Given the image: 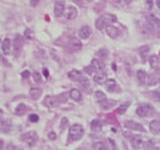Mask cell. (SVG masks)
<instances>
[{"instance_id":"cell-1","label":"cell","mask_w":160,"mask_h":150,"mask_svg":"<svg viewBox=\"0 0 160 150\" xmlns=\"http://www.w3.org/2000/svg\"><path fill=\"white\" fill-rule=\"evenodd\" d=\"M84 134V129L82 125L79 124H75L72 125V126L70 128V133H68V138H70L71 141H78L83 137Z\"/></svg>"},{"instance_id":"cell-2","label":"cell","mask_w":160,"mask_h":150,"mask_svg":"<svg viewBox=\"0 0 160 150\" xmlns=\"http://www.w3.org/2000/svg\"><path fill=\"white\" fill-rule=\"evenodd\" d=\"M154 108L151 106L150 104H144V105H139L138 109H136V113L140 117H150L154 114Z\"/></svg>"},{"instance_id":"cell-3","label":"cell","mask_w":160,"mask_h":150,"mask_svg":"<svg viewBox=\"0 0 160 150\" xmlns=\"http://www.w3.org/2000/svg\"><path fill=\"white\" fill-rule=\"evenodd\" d=\"M22 140L28 145V146H34V145L38 142V134H36V132H28L26 134L22 136Z\"/></svg>"},{"instance_id":"cell-4","label":"cell","mask_w":160,"mask_h":150,"mask_svg":"<svg viewBox=\"0 0 160 150\" xmlns=\"http://www.w3.org/2000/svg\"><path fill=\"white\" fill-rule=\"evenodd\" d=\"M123 136L126 137V138H130V141L132 142V145H134V148L139 149L140 146H142V144H143V138H142L140 136H134V134H131L130 132H124V133H123Z\"/></svg>"},{"instance_id":"cell-5","label":"cell","mask_w":160,"mask_h":150,"mask_svg":"<svg viewBox=\"0 0 160 150\" xmlns=\"http://www.w3.org/2000/svg\"><path fill=\"white\" fill-rule=\"evenodd\" d=\"M2 116H3V113L0 110V130L4 133H8L11 130V122H10V120H7L6 117H2Z\"/></svg>"},{"instance_id":"cell-6","label":"cell","mask_w":160,"mask_h":150,"mask_svg":"<svg viewBox=\"0 0 160 150\" xmlns=\"http://www.w3.org/2000/svg\"><path fill=\"white\" fill-rule=\"evenodd\" d=\"M64 7H66V4H64L63 0H58V2L55 3V16L56 17H62L64 15Z\"/></svg>"},{"instance_id":"cell-7","label":"cell","mask_w":160,"mask_h":150,"mask_svg":"<svg viewBox=\"0 0 160 150\" xmlns=\"http://www.w3.org/2000/svg\"><path fill=\"white\" fill-rule=\"evenodd\" d=\"M68 49H70V52H79L82 49V43L78 39H71L68 43Z\"/></svg>"},{"instance_id":"cell-8","label":"cell","mask_w":160,"mask_h":150,"mask_svg":"<svg viewBox=\"0 0 160 150\" xmlns=\"http://www.w3.org/2000/svg\"><path fill=\"white\" fill-rule=\"evenodd\" d=\"M127 129H131V130H138V132H144V126L140 125L138 122H134V121H126L124 122Z\"/></svg>"},{"instance_id":"cell-9","label":"cell","mask_w":160,"mask_h":150,"mask_svg":"<svg viewBox=\"0 0 160 150\" xmlns=\"http://www.w3.org/2000/svg\"><path fill=\"white\" fill-rule=\"evenodd\" d=\"M150 130H151L152 134H155V136L160 134V121H158V120L151 121V124H150Z\"/></svg>"},{"instance_id":"cell-10","label":"cell","mask_w":160,"mask_h":150,"mask_svg":"<svg viewBox=\"0 0 160 150\" xmlns=\"http://www.w3.org/2000/svg\"><path fill=\"white\" fill-rule=\"evenodd\" d=\"M91 33H92V32H91V28L88 27V25H84V27H82V28L79 29V36H80V39H84V40H86V39L90 37Z\"/></svg>"},{"instance_id":"cell-11","label":"cell","mask_w":160,"mask_h":150,"mask_svg":"<svg viewBox=\"0 0 160 150\" xmlns=\"http://www.w3.org/2000/svg\"><path fill=\"white\" fill-rule=\"evenodd\" d=\"M100 106H102V109H104V110H108V109H112L114 106H116V101H115V100H108V98H106L104 101H102V102H100Z\"/></svg>"},{"instance_id":"cell-12","label":"cell","mask_w":160,"mask_h":150,"mask_svg":"<svg viewBox=\"0 0 160 150\" xmlns=\"http://www.w3.org/2000/svg\"><path fill=\"white\" fill-rule=\"evenodd\" d=\"M106 31H107L108 36L112 37V39H116L119 36V29L116 27H114V25H107L106 27Z\"/></svg>"},{"instance_id":"cell-13","label":"cell","mask_w":160,"mask_h":150,"mask_svg":"<svg viewBox=\"0 0 160 150\" xmlns=\"http://www.w3.org/2000/svg\"><path fill=\"white\" fill-rule=\"evenodd\" d=\"M76 16H78V11H76V8L75 7H68V10H67V12H66V17L68 19V20H74Z\"/></svg>"},{"instance_id":"cell-14","label":"cell","mask_w":160,"mask_h":150,"mask_svg":"<svg viewBox=\"0 0 160 150\" xmlns=\"http://www.w3.org/2000/svg\"><path fill=\"white\" fill-rule=\"evenodd\" d=\"M94 80L96 84H106L107 81V75L104 73V72H102V73H96L94 76Z\"/></svg>"},{"instance_id":"cell-15","label":"cell","mask_w":160,"mask_h":150,"mask_svg":"<svg viewBox=\"0 0 160 150\" xmlns=\"http://www.w3.org/2000/svg\"><path fill=\"white\" fill-rule=\"evenodd\" d=\"M68 77L72 80V81H80V79H82V73H80L79 71H76V69H72L68 72Z\"/></svg>"},{"instance_id":"cell-16","label":"cell","mask_w":160,"mask_h":150,"mask_svg":"<svg viewBox=\"0 0 160 150\" xmlns=\"http://www.w3.org/2000/svg\"><path fill=\"white\" fill-rule=\"evenodd\" d=\"M2 49L4 52V55H10V52H11V40L10 39H4L3 40Z\"/></svg>"},{"instance_id":"cell-17","label":"cell","mask_w":160,"mask_h":150,"mask_svg":"<svg viewBox=\"0 0 160 150\" xmlns=\"http://www.w3.org/2000/svg\"><path fill=\"white\" fill-rule=\"evenodd\" d=\"M56 104V98L54 96H47L46 98H44V105H46L47 108H54Z\"/></svg>"},{"instance_id":"cell-18","label":"cell","mask_w":160,"mask_h":150,"mask_svg":"<svg viewBox=\"0 0 160 150\" xmlns=\"http://www.w3.org/2000/svg\"><path fill=\"white\" fill-rule=\"evenodd\" d=\"M70 97L74 101H82V93H80V90H78V89H71Z\"/></svg>"},{"instance_id":"cell-19","label":"cell","mask_w":160,"mask_h":150,"mask_svg":"<svg viewBox=\"0 0 160 150\" xmlns=\"http://www.w3.org/2000/svg\"><path fill=\"white\" fill-rule=\"evenodd\" d=\"M159 64H160L159 57H158L156 55H152L151 57H150V65H151V68H154V69H158V68H159Z\"/></svg>"},{"instance_id":"cell-20","label":"cell","mask_w":160,"mask_h":150,"mask_svg":"<svg viewBox=\"0 0 160 150\" xmlns=\"http://www.w3.org/2000/svg\"><path fill=\"white\" fill-rule=\"evenodd\" d=\"M27 105L26 104H19L18 106H16V109H15V114L16 116H23L24 113L27 112Z\"/></svg>"},{"instance_id":"cell-21","label":"cell","mask_w":160,"mask_h":150,"mask_svg":"<svg viewBox=\"0 0 160 150\" xmlns=\"http://www.w3.org/2000/svg\"><path fill=\"white\" fill-rule=\"evenodd\" d=\"M79 83H80V88H82L84 92H88V90H90V81H88L87 77H82Z\"/></svg>"},{"instance_id":"cell-22","label":"cell","mask_w":160,"mask_h":150,"mask_svg":"<svg viewBox=\"0 0 160 150\" xmlns=\"http://www.w3.org/2000/svg\"><path fill=\"white\" fill-rule=\"evenodd\" d=\"M42 96V89L40 88H31V90H30V97L31 98H39V97Z\"/></svg>"},{"instance_id":"cell-23","label":"cell","mask_w":160,"mask_h":150,"mask_svg":"<svg viewBox=\"0 0 160 150\" xmlns=\"http://www.w3.org/2000/svg\"><path fill=\"white\" fill-rule=\"evenodd\" d=\"M91 129L94 132H99L100 129H102V121L100 120H94L91 122Z\"/></svg>"},{"instance_id":"cell-24","label":"cell","mask_w":160,"mask_h":150,"mask_svg":"<svg viewBox=\"0 0 160 150\" xmlns=\"http://www.w3.org/2000/svg\"><path fill=\"white\" fill-rule=\"evenodd\" d=\"M136 76H138V80L140 84H144L147 81V73L144 71H138V73H136Z\"/></svg>"},{"instance_id":"cell-25","label":"cell","mask_w":160,"mask_h":150,"mask_svg":"<svg viewBox=\"0 0 160 150\" xmlns=\"http://www.w3.org/2000/svg\"><path fill=\"white\" fill-rule=\"evenodd\" d=\"M104 85H106V88H107L108 92H114L115 87H116V83H115V80H107Z\"/></svg>"},{"instance_id":"cell-26","label":"cell","mask_w":160,"mask_h":150,"mask_svg":"<svg viewBox=\"0 0 160 150\" xmlns=\"http://www.w3.org/2000/svg\"><path fill=\"white\" fill-rule=\"evenodd\" d=\"M95 98H96V101L102 102V101H104V100L107 98V97H106V94H104L102 90H96V92H95Z\"/></svg>"},{"instance_id":"cell-27","label":"cell","mask_w":160,"mask_h":150,"mask_svg":"<svg viewBox=\"0 0 160 150\" xmlns=\"http://www.w3.org/2000/svg\"><path fill=\"white\" fill-rule=\"evenodd\" d=\"M103 19H104V21H106V23H114V21H116V16L115 15H111V13L103 15Z\"/></svg>"},{"instance_id":"cell-28","label":"cell","mask_w":160,"mask_h":150,"mask_svg":"<svg viewBox=\"0 0 160 150\" xmlns=\"http://www.w3.org/2000/svg\"><path fill=\"white\" fill-rule=\"evenodd\" d=\"M91 65L94 67L95 69H100V71H102L103 68H104V65H103V64L100 63L99 60H96V59H94V60H92V61H91Z\"/></svg>"},{"instance_id":"cell-29","label":"cell","mask_w":160,"mask_h":150,"mask_svg":"<svg viewBox=\"0 0 160 150\" xmlns=\"http://www.w3.org/2000/svg\"><path fill=\"white\" fill-rule=\"evenodd\" d=\"M104 25H106V21H104V19H103V16H102V17H99L98 20H96V28H98L99 31H102L103 28H104Z\"/></svg>"},{"instance_id":"cell-30","label":"cell","mask_w":160,"mask_h":150,"mask_svg":"<svg viewBox=\"0 0 160 150\" xmlns=\"http://www.w3.org/2000/svg\"><path fill=\"white\" fill-rule=\"evenodd\" d=\"M23 45V41H22V37L20 36H16V39H15V51H20V48H22Z\"/></svg>"},{"instance_id":"cell-31","label":"cell","mask_w":160,"mask_h":150,"mask_svg":"<svg viewBox=\"0 0 160 150\" xmlns=\"http://www.w3.org/2000/svg\"><path fill=\"white\" fill-rule=\"evenodd\" d=\"M94 150H108V149L103 142H96L94 145Z\"/></svg>"},{"instance_id":"cell-32","label":"cell","mask_w":160,"mask_h":150,"mask_svg":"<svg viewBox=\"0 0 160 150\" xmlns=\"http://www.w3.org/2000/svg\"><path fill=\"white\" fill-rule=\"evenodd\" d=\"M148 49H150V47H143V48H140V56H142L143 60H146V56H147Z\"/></svg>"},{"instance_id":"cell-33","label":"cell","mask_w":160,"mask_h":150,"mask_svg":"<svg viewBox=\"0 0 160 150\" xmlns=\"http://www.w3.org/2000/svg\"><path fill=\"white\" fill-rule=\"evenodd\" d=\"M127 108H128V104H123V105H120V108L118 109V114H124L127 110Z\"/></svg>"},{"instance_id":"cell-34","label":"cell","mask_w":160,"mask_h":150,"mask_svg":"<svg viewBox=\"0 0 160 150\" xmlns=\"http://www.w3.org/2000/svg\"><path fill=\"white\" fill-rule=\"evenodd\" d=\"M28 120H30L31 122H38V121H39V116L32 113V114H30V117H28Z\"/></svg>"},{"instance_id":"cell-35","label":"cell","mask_w":160,"mask_h":150,"mask_svg":"<svg viewBox=\"0 0 160 150\" xmlns=\"http://www.w3.org/2000/svg\"><path fill=\"white\" fill-rule=\"evenodd\" d=\"M159 80H160V79H158V77H156L155 75H151V80L148 81V84H150V85H154V84L158 83Z\"/></svg>"},{"instance_id":"cell-36","label":"cell","mask_w":160,"mask_h":150,"mask_svg":"<svg viewBox=\"0 0 160 150\" xmlns=\"http://www.w3.org/2000/svg\"><path fill=\"white\" fill-rule=\"evenodd\" d=\"M24 36H26L28 40H31L32 37H34V35H32V31L31 29H26V31H24Z\"/></svg>"},{"instance_id":"cell-37","label":"cell","mask_w":160,"mask_h":150,"mask_svg":"<svg viewBox=\"0 0 160 150\" xmlns=\"http://www.w3.org/2000/svg\"><path fill=\"white\" fill-rule=\"evenodd\" d=\"M32 76H34V80L36 81V83H40V81H42V77H40V73H38V72H35V73L32 75Z\"/></svg>"},{"instance_id":"cell-38","label":"cell","mask_w":160,"mask_h":150,"mask_svg":"<svg viewBox=\"0 0 160 150\" xmlns=\"http://www.w3.org/2000/svg\"><path fill=\"white\" fill-rule=\"evenodd\" d=\"M84 71H86V73L92 75V73L95 72V68H94V67H86V69H84Z\"/></svg>"},{"instance_id":"cell-39","label":"cell","mask_w":160,"mask_h":150,"mask_svg":"<svg viewBox=\"0 0 160 150\" xmlns=\"http://www.w3.org/2000/svg\"><path fill=\"white\" fill-rule=\"evenodd\" d=\"M152 97H154V100L160 101V92H154L152 93Z\"/></svg>"},{"instance_id":"cell-40","label":"cell","mask_w":160,"mask_h":150,"mask_svg":"<svg viewBox=\"0 0 160 150\" xmlns=\"http://www.w3.org/2000/svg\"><path fill=\"white\" fill-rule=\"evenodd\" d=\"M30 71H24L23 72V73H22V77H23V79H28V77H30Z\"/></svg>"},{"instance_id":"cell-41","label":"cell","mask_w":160,"mask_h":150,"mask_svg":"<svg viewBox=\"0 0 160 150\" xmlns=\"http://www.w3.org/2000/svg\"><path fill=\"white\" fill-rule=\"evenodd\" d=\"M48 138H50V140H56V133L51 132L50 134H48Z\"/></svg>"},{"instance_id":"cell-42","label":"cell","mask_w":160,"mask_h":150,"mask_svg":"<svg viewBox=\"0 0 160 150\" xmlns=\"http://www.w3.org/2000/svg\"><path fill=\"white\" fill-rule=\"evenodd\" d=\"M40 2H42V0H31V6H32V7H36Z\"/></svg>"},{"instance_id":"cell-43","label":"cell","mask_w":160,"mask_h":150,"mask_svg":"<svg viewBox=\"0 0 160 150\" xmlns=\"http://www.w3.org/2000/svg\"><path fill=\"white\" fill-rule=\"evenodd\" d=\"M67 122H68V121H67V118H63V120H62V125H60V126H62V129H63L64 126H66V125H67Z\"/></svg>"},{"instance_id":"cell-44","label":"cell","mask_w":160,"mask_h":150,"mask_svg":"<svg viewBox=\"0 0 160 150\" xmlns=\"http://www.w3.org/2000/svg\"><path fill=\"white\" fill-rule=\"evenodd\" d=\"M75 2H76V3H78V4H79V6H82V7H84V6H86V3H84V2H83V0H75Z\"/></svg>"},{"instance_id":"cell-45","label":"cell","mask_w":160,"mask_h":150,"mask_svg":"<svg viewBox=\"0 0 160 150\" xmlns=\"http://www.w3.org/2000/svg\"><path fill=\"white\" fill-rule=\"evenodd\" d=\"M3 146H4V142L3 140H0V150H3Z\"/></svg>"},{"instance_id":"cell-46","label":"cell","mask_w":160,"mask_h":150,"mask_svg":"<svg viewBox=\"0 0 160 150\" xmlns=\"http://www.w3.org/2000/svg\"><path fill=\"white\" fill-rule=\"evenodd\" d=\"M43 72H44V75H46V77H48V71H47V69H44Z\"/></svg>"},{"instance_id":"cell-47","label":"cell","mask_w":160,"mask_h":150,"mask_svg":"<svg viewBox=\"0 0 160 150\" xmlns=\"http://www.w3.org/2000/svg\"><path fill=\"white\" fill-rule=\"evenodd\" d=\"M156 6H158L160 8V0H156Z\"/></svg>"},{"instance_id":"cell-48","label":"cell","mask_w":160,"mask_h":150,"mask_svg":"<svg viewBox=\"0 0 160 150\" xmlns=\"http://www.w3.org/2000/svg\"><path fill=\"white\" fill-rule=\"evenodd\" d=\"M112 2H115V3H120L122 0H112Z\"/></svg>"},{"instance_id":"cell-49","label":"cell","mask_w":160,"mask_h":150,"mask_svg":"<svg viewBox=\"0 0 160 150\" xmlns=\"http://www.w3.org/2000/svg\"><path fill=\"white\" fill-rule=\"evenodd\" d=\"M124 2H126V3H131V0H124Z\"/></svg>"},{"instance_id":"cell-50","label":"cell","mask_w":160,"mask_h":150,"mask_svg":"<svg viewBox=\"0 0 160 150\" xmlns=\"http://www.w3.org/2000/svg\"><path fill=\"white\" fill-rule=\"evenodd\" d=\"M159 37H160V29H159Z\"/></svg>"},{"instance_id":"cell-51","label":"cell","mask_w":160,"mask_h":150,"mask_svg":"<svg viewBox=\"0 0 160 150\" xmlns=\"http://www.w3.org/2000/svg\"><path fill=\"white\" fill-rule=\"evenodd\" d=\"M156 150H160V149H159V148H158V149H156Z\"/></svg>"},{"instance_id":"cell-52","label":"cell","mask_w":160,"mask_h":150,"mask_svg":"<svg viewBox=\"0 0 160 150\" xmlns=\"http://www.w3.org/2000/svg\"><path fill=\"white\" fill-rule=\"evenodd\" d=\"M88 2H91V0H88Z\"/></svg>"},{"instance_id":"cell-53","label":"cell","mask_w":160,"mask_h":150,"mask_svg":"<svg viewBox=\"0 0 160 150\" xmlns=\"http://www.w3.org/2000/svg\"><path fill=\"white\" fill-rule=\"evenodd\" d=\"M159 83H160V80H159Z\"/></svg>"}]
</instances>
